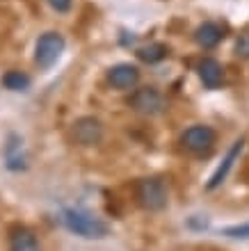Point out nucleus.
Returning a JSON list of instances; mask_svg holds the SVG:
<instances>
[{
    "label": "nucleus",
    "mask_w": 249,
    "mask_h": 251,
    "mask_svg": "<svg viewBox=\"0 0 249 251\" xmlns=\"http://www.w3.org/2000/svg\"><path fill=\"white\" fill-rule=\"evenodd\" d=\"M62 222H64V226L73 235L85 238V240H101L110 233V228H108V224H105L103 219L94 217L92 212H87V210H78V208L64 210Z\"/></svg>",
    "instance_id": "obj_1"
},
{
    "label": "nucleus",
    "mask_w": 249,
    "mask_h": 251,
    "mask_svg": "<svg viewBox=\"0 0 249 251\" xmlns=\"http://www.w3.org/2000/svg\"><path fill=\"white\" fill-rule=\"evenodd\" d=\"M135 199L138 203L149 212L165 210L169 203V190L167 183L158 176H149V178H139L135 185Z\"/></svg>",
    "instance_id": "obj_2"
},
{
    "label": "nucleus",
    "mask_w": 249,
    "mask_h": 251,
    "mask_svg": "<svg viewBox=\"0 0 249 251\" xmlns=\"http://www.w3.org/2000/svg\"><path fill=\"white\" fill-rule=\"evenodd\" d=\"M64 37L59 32H44L37 39V46H34V62L39 69L48 71L51 66L57 64V60L64 53Z\"/></svg>",
    "instance_id": "obj_3"
},
{
    "label": "nucleus",
    "mask_w": 249,
    "mask_h": 251,
    "mask_svg": "<svg viewBox=\"0 0 249 251\" xmlns=\"http://www.w3.org/2000/svg\"><path fill=\"white\" fill-rule=\"evenodd\" d=\"M215 142H217V132L213 130L210 126H203V124L190 126V128L181 135L183 149H188V151L194 153V155H208V153L213 151Z\"/></svg>",
    "instance_id": "obj_4"
},
{
    "label": "nucleus",
    "mask_w": 249,
    "mask_h": 251,
    "mask_svg": "<svg viewBox=\"0 0 249 251\" xmlns=\"http://www.w3.org/2000/svg\"><path fill=\"white\" fill-rule=\"evenodd\" d=\"M128 105H131L135 112L153 117V114H160L165 110V99L156 87H139V89H135V92L131 94Z\"/></svg>",
    "instance_id": "obj_5"
},
{
    "label": "nucleus",
    "mask_w": 249,
    "mask_h": 251,
    "mask_svg": "<svg viewBox=\"0 0 249 251\" xmlns=\"http://www.w3.org/2000/svg\"><path fill=\"white\" fill-rule=\"evenodd\" d=\"M71 135L76 139V144L80 146H94L103 139V124L94 117H80L78 121H73Z\"/></svg>",
    "instance_id": "obj_6"
},
{
    "label": "nucleus",
    "mask_w": 249,
    "mask_h": 251,
    "mask_svg": "<svg viewBox=\"0 0 249 251\" xmlns=\"http://www.w3.org/2000/svg\"><path fill=\"white\" fill-rule=\"evenodd\" d=\"M245 149V139H236L233 144H231V149L226 151V155H224L222 165L217 167L215 172H213V176H210V180L206 183V190H217V187L222 185L224 180H226V176L231 174V169H233V165L238 162V158H240V153H243Z\"/></svg>",
    "instance_id": "obj_7"
},
{
    "label": "nucleus",
    "mask_w": 249,
    "mask_h": 251,
    "mask_svg": "<svg viewBox=\"0 0 249 251\" xmlns=\"http://www.w3.org/2000/svg\"><path fill=\"white\" fill-rule=\"evenodd\" d=\"M108 82L114 89H133L139 82V69L133 64H114L108 69Z\"/></svg>",
    "instance_id": "obj_8"
},
{
    "label": "nucleus",
    "mask_w": 249,
    "mask_h": 251,
    "mask_svg": "<svg viewBox=\"0 0 249 251\" xmlns=\"http://www.w3.org/2000/svg\"><path fill=\"white\" fill-rule=\"evenodd\" d=\"M197 73L206 89H217L224 82V66L215 57H203L197 64Z\"/></svg>",
    "instance_id": "obj_9"
},
{
    "label": "nucleus",
    "mask_w": 249,
    "mask_h": 251,
    "mask_svg": "<svg viewBox=\"0 0 249 251\" xmlns=\"http://www.w3.org/2000/svg\"><path fill=\"white\" fill-rule=\"evenodd\" d=\"M222 39H224V27L213 23V21H206V23H201V25L194 30V41H197V46L206 48V50H208V48H215Z\"/></svg>",
    "instance_id": "obj_10"
},
{
    "label": "nucleus",
    "mask_w": 249,
    "mask_h": 251,
    "mask_svg": "<svg viewBox=\"0 0 249 251\" xmlns=\"http://www.w3.org/2000/svg\"><path fill=\"white\" fill-rule=\"evenodd\" d=\"M9 251H39V242H37L32 231L16 226L9 235Z\"/></svg>",
    "instance_id": "obj_11"
},
{
    "label": "nucleus",
    "mask_w": 249,
    "mask_h": 251,
    "mask_svg": "<svg viewBox=\"0 0 249 251\" xmlns=\"http://www.w3.org/2000/svg\"><path fill=\"white\" fill-rule=\"evenodd\" d=\"M167 55H169V48L165 46V44H149V46L138 48V57L142 62H146V64H158Z\"/></svg>",
    "instance_id": "obj_12"
},
{
    "label": "nucleus",
    "mask_w": 249,
    "mask_h": 251,
    "mask_svg": "<svg viewBox=\"0 0 249 251\" xmlns=\"http://www.w3.org/2000/svg\"><path fill=\"white\" fill-rule=\"evenodd\" d=\"M30 75L23 71H7L2 75V85L9 89V92H28L30 89Z\"/></svg>",
    "instance_id": "obj_13"
},
{
    "label": "nucleus",
    "mask_w": 249,
    "mask_h": 251,
    "mask_svg": "<svg viewBox=\"0 0 249 251\" xmlns=\"http://www.w3.org/2000/svg\"><path fill=\"white\" fill-rule=\"evenodd\" d=\"M21 144L19 137H9V144H7V167L9 169H23L26 162H23V155H21Z\"/></svg>",
    "instance_id": "obj_14"
},
{
    "label": "nucleus",
    "mask_w": 249,
    "mask_h": 251,
    "mask_svg": "<svg viewBox=\"0 0 249 251\" xmlns=\"http://www.w3.org/2000/svg\"><path fill=\"white\" fill-rule=\"evenodd\" d=\"M222 235H226L231 240H249V222L226 226V228H222Z\"/></svg>",
    "instance_id": "obj_15"
},
{
    "label": "nucleus",
    "mask_w": 249,
    "mask_h": 251,
    "mask_svg": "<svg viewBox=\"0 0 249 251\" xmlns=\"http://www.w3.org/2000/svg\"><path fill=\"white\" fill-rule=\"evenodd\" d=\"M233 53L243 60H249V32H243L236 39V46H233Z\"/></svg>",
    "instance_id": "obj_16"
},
{
    "label": "nucleus",
    "mask_w": 249,
    "mask_h": 251,
    "mask_svg": "<svg viewBox=\"0 0 249 251\" xmlns=\"http://www.w3.org/2000/svg\"><path fill=\"white\" fill-rule=\"evenodd\" d=\"M48 5H51L55 12L66 14L69 9H71V0H48Z\"/></svg>",
    "instance_id": "obj_17"
}]
</instances>
